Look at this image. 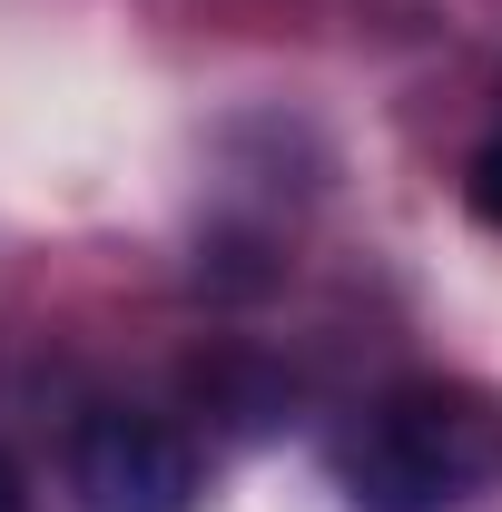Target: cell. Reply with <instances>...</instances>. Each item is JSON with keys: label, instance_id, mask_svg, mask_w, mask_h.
<instances>
[{"label": "cell", "instance_id": "obj_1", "mask_svg": "<svg viewBox=\"0 0 502 512\" xmlns=\"http://www.w3.org/2000/svg\"><path fill=\"white\" fill-rule=\"evenodd\" d=\"M355 512H463L502 483V394L473 375H404L335 444Z\"/></svg>", "mask_w": 502, "mask_h": 512}, {"label": "cell", "instance_id": "obj_2", "mask_svg": "<svg viewBox=\"0 0 502 512\" xmlns=\"http://www.w3.org/2000/svg\"><path fill=\"white\" fill-rule=\"evenodd\" d=\"M69 493H79V512H197L207 463H197V444L168 414L109 404V414H89L79 444H69Z\"/></svg>", "mask_w": 502, "mask_h": 512}, {"label": "cell", "instance_id": "obj_3", "mask_svg": "<svg viewBox=\"0 0 502 512\" xmlns=\"http://www.w3.org/2000/svg\"><path fill=\"white\" fill-rule=\"evenodd\" d=\"M463 207H473L483 227H502V138H493V148H473V168H463Z\"/></svg>", "mask_w": 502, "mask_h": 512}, {"label": "cell", "instance_id": "obj_4", "mask_svg": "<svg viewBox=\"0 0 502 512\" xmlns=\"http://www.w3.org/2000/svg\"><path fill=\"white\" fill-rule=\"evenodd\" d=\"M0 512H30V493H20V473H10V453H0Z\"/></svg>", "mask_w": 502, "mask_h": 512}]
</instances>
